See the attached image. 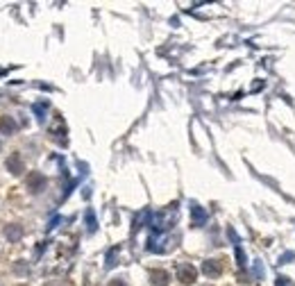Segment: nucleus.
<instances>
[{
  "label": "nucleus",
  "instance_id": "nucleus-1",
  "mask_svg": "<svg viewBox=\"0 0 295 286\" xmlns=\"http://www.w3.org/2000/svg\"><path fill=\"white\" fill-rule=\"evenodd\" d=\"M196 277H198V270L191 264H180V266H177V280L182 282V284H193Z\"/></svg>",
  "mask_w": 295,
  "mask_h": 286
},
{
  "label": "nucleus",
  "instance_id": "nucleus-2",
  "mask_svg": "<svg viewBox=\"0 0 295 286\" xmlns=\"http://www.w3.org/2000/svg\"><path fill=\"white\" fill-rule=\"evenodd\" d=\"M202 272H204L206 277H218L222 272V262L220 259H206V262L202 264Z\"/></svg>",
  "mask_w": 295,
  "mask_h": 286
},
{
  "label": "nucleus",
  "instance_id": "nucleus-3",
  "mask_svg": "<svg viewBox=\"0 0 295 286\" xmlns=\"http://www.w3.org/2000/svg\"><path fill=\"white\" fill-rule=\"evenodd\" d=\"M28 186H30V191H32V193H39L41 188L46 186V178H44L41 173H36V170H34V173H30V175H28Z\"/></svg>",
  "mask_w": 295,
  "mask_h": 286
},
{
  "label": "nucleus",
  "instance_id": "nucleus-4",
  "mask_svg": "<svg viewBox=\"0 0 295 286\" xmlns=\"http://www.w3.org/2000/svg\"><path fill=\"white\" fill-rule=\"evenodd\" d=\"M191 220L196 227H202L206 222V212L200 207V204H191Z\"/></svg>",
  "mask_w": 295,
  "mask_h": 286
},
{
  "label": "nucleus",
  "instance_id": "nucleus-5",
  "mask_svg": "<svg viewBox=\"0 0 295 286\" xmlns=\"http://www.w3.org/2000/svg\"><path fill=\"white\" fill-rule=\"evenodd\" d=\"M7 170H10V173H14V175H20V173H23V170H25V168H23V162H20V154H18V152H14L10 159H7Z\"/></svg>",
  "mask_w": 295,
  "mask_h": 286
},
{
  "label": "nucleus",
  "instance_id": "nucleus-6",
  "mask_svg": "<svg viewBox=\"0 0 295 286\" xmlns=\"http://www.w3.org/2000/svg\"><path fill=\"white\" fill-rule=\"evenodd\" d=\"M150 282H152V286H168L170 275L166 270H152L150 272Z\"/></svg>",
  "mask_w": 295,
  "mask_h": 286
},
{
  "label": "nucleus",
  "instance_id": "nucleus-7",
  "mask_svg": "<svg viewBox=\"0 0 295 286\" xmlns=\"http://www.w3.org/2000/svg\"><path fill=\"white\" fill-rule=\"evenodd\" d=\"M0 130H2L5 134H12L16 130V123L10 118V116H0Z\"/></svg>",
  "mask_w": 295,
  "mask_h": 286
},
{
  "label": "nucleus",
  "instance_id": "nucleus-8",
  "mask_svg": "<svg viewBox=\"0 0 295 286\" xmlns=\"http://www.w3.org/2000/svg\"><path fill=\"white\" fill-rule=\"evenodd\" d=\"M96 227H98V222H96L94 209H86V230L88 232H96Z\"/></svg>",
  "mask_w": 295,
  "mask_h": 286
},
{
  "label": "nucleus",
  "instance_id": "nucleus-9",
  "mask_svg": "<svg viewBox=\"0 0 295 286\" xmlns=\"http://www.w3.org/2000/svg\"><path fill=\"white\" fill-rule=\"evenodd\" d=\"M5 234H7V238H10V241H18V238H20V227H18V225L7 227Z\"/></svg>",
  "mask_w": 295,
  "mask_h": 286
},
{
  "label": "nucleus",
  "instance_id": "nucleus-10",
  "mask_svg": "<svg viewBox=\"0 0 295 286\" xmlns=\"http://www.w3.org/2000/svg\"><path fill=\"white\" fill-rule=\"evenodd\" d=\"M46 109H48V102H36V104H34V112H36V116H39L41 120L46 118V116H44Z\"/></svg>",
  "mask_w": 295,
  "mask_h": 286
},
{
  "label": "nucleus",
  "instance_id": "nucleus-11",
  "mask_svg": "<svg viewBox=\"0 0 295 286\" xmlns=\"http://www.w3.org/2000/svg\"><path fill=\"white\" fill-rule=\"evenodd\" d=\"M236 259H238V266H246V254H243V250H241V246H236Z\"/></svg>",
  "mask_w": 295,
  "mask_h": 286
},
{
  "label": "nucleus",
  "instance_id": "nucleus-12",
  "mask_svg": "<svg viewBox=\"0 0 295 286\" xmlns=\"http://www.w3.org/2000/svg\"><path fill=\"white\" fill-rule=\"evenodd\" d=\"M116 248H114V250H109V254H107V268H112L114 266V264H116V262H114V256H116Z\"/></svg>",
  "mask_w": 295,
  "mask_h": 286
},
{
  "label": "nucleus",
  "instance_id": "nucleus-13",
  "mask_svg": "<svg viewBox=\"0 0 295 286\" xmlns=\"http://www.w3.org/2000/svg\"><path fill=\"white\" fill-rule=\"evenodd\" d=\"M277 286H293V284H290V280H288V277L280 275V277H277Z\"/></svg>",
  "mask_w": 295,
  "mask_h": 286
},
{
  "label": "nucleus",
  "instance_id": "nucleus-14",
  "mask_svg": "<svg viewBox=\"0 0 295 286\" xmlns=\"http://www.w3.org/2000/svg\"><path fill=\"white\" fill-rule=\"evenodd\" d=\"M109 286H125V282H123V280H114Z\"/></svg>",
  "mask_w": 295,
  "mask_h": 286
},
{
  "label": "nucleus",
  "instance_id": "nucleus-15",
  "mask_svg": "<svg viewBox=\"0 0 295 286\" xmlns=\"http://www.w3.org/2000/svg\"><path fill=\"white\" fill-rule=\"evenodd\" d=\"M0 148H2V146H0Z\"/></svg>",
  "mask_w": 295,
  "mask_h": 286
}]
</instances>
